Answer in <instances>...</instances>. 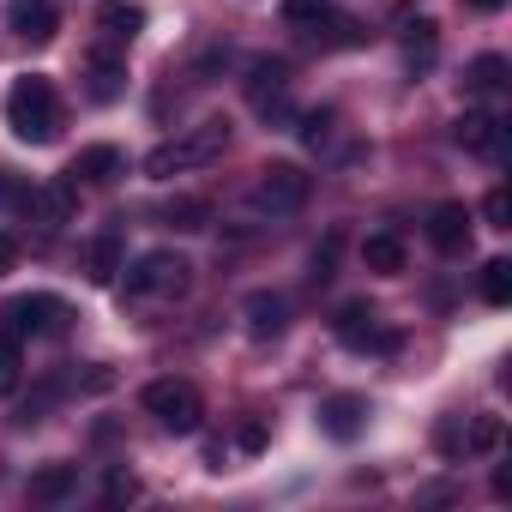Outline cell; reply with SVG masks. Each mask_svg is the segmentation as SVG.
<instances>
[{"label":"cell","instance_id":"19","mask_svg":"<svg viewBox=\"0 0 512 512\" xmlns=\"http://www.w3.org/2000/svg\"><path fill=\"white\" fill-rule=\"evenodd\" d=\"M362 266L380 272V278H398V272H404V235H392V229L368 235V241H362Z\"/></svg>","mask_w":512,"mask_h":512},{"label":"cell","instance_id":"2","mask_svg":"<svg viewBox=\"0 0 512 512\" xmlns=\"http://www.w3.org/2000/svg\"><path fill=\"white\" fill-rule=\"evenodd\" d=\"M223 145H229V121H205V127H193V133H181V139H163V145L145 157V175H151V181H169V175H181V169H205V163L223 157Z\"/></svg>","mask_w":512,"mask_h":512},{"label":"cell","instance_id":"31","mask_svg":"<svg viewBox=\"0 0 512 512\" xmlns=\"http://www.w3.org/2000/svg\"><path fill=\"white\" fill-rule=\"evenodd\" d=\"M338 247H344V235L332 229V235H326V247L314 253V284H326V278H332V260H338Z\"/></svg>","mask_w":512,"mask_h":512},{"label":"cell","instance_id":"12","mask_svg":"<svg viewBox=\"0 0 512 512\" xmlns=\"http://www.w3.org/2000/svg\"><path fill=\"white\" fill-rule=\"evenodd\" d=\"M368 416H374V410H368V398H362V392H332V398L320 404V428H326L338 446H350V440L368 428Z\"/></svg>","mask_w":512,"mask_h":512},{"label":"cell","instance_id":"4","mask_svg":"<svg viewBox=\"0 0 512 512\" xmlns=\"http://www.w3.org/2000/svg\"><path fill=\"white\" fill-rule=\"evenodd\" d=\"M187 284H193V266L181 260V253H169V247L139 253L133 272H127V296H133V302H139V296H187Z\"/></svg>","mask_w":512,"mask_h":512},{"label":"cell","instance_id":"25","mask_svg":"<svg viewBox=\"0 0 512 512\" xmlns=\"http://www.w3.org/2000/svg\"><path fill=\"white\" fill-rule=\"evenodd\" d=\"M19 374H25V344H19V332L0 326V398L19 392Z\"/></svg>","mask_w":512,"mask_h":512},{"label":"cell","instance_id":"29","mask_svg":"<svg viewBox=\"0 0 512 512\" xmlns=\"http://www.w3.org/2000/svg\"><path fill=\"white\" fill-rule=\"evenodd\" d=\"M482 217H488V229H512V193L494 187V193L482 199Z\"/></svg>","mask_w":512,"mask_h":512},{"label":"cell","instance_id":"8","mask_svg":"<svg viewBox=\"0 0 512 512\" xmlns=\"http://www.w3.org/2000/svg\"><path fill=\"white\" fill-rule=\"evenodd\" d=\"M25 211L37 229H67L79 217V181L61 175V181H43V187H25Z\"/></svg>","mask_w":512,"mask_h":512},{"label":"cell","instance_id":"33","mask_svg":"<svg viewBox=\"0 0 512 512\" xmlns=\"http://www.w3.org/2000/svg\"><path fill=\"white\" fill-rule=\"evenodd\" d=\"M266 440H272L266 422H241V428H235V446H241V452H266Z\"/></svg>","mask_w":512,"mask_h":512},{"label":"cell","instance_id":"23","mask_svg":"<svg viewBox=\"0 0 512 512\" xmlns=\"http://www.w3.org/2000/svg\"><path fill=\"white\" fill-rule=\"evenodd\" d=\"M500 440H506V422H500V416H470V428H464V452L494 458V452H500Z\"/></svg>","mask_w":512,"mask_h":512},{"label":"cell","instance_id":"18","mask_svg":"<svg viewBox=\"0 0 512 512\" xmlns=\"http://www.w3.org/2000/svg\"><path fill=\"white\" fill-rule=\"evenodd\" d=\"M73 488H79V464H43L25 494L43 500V506H61V500H73Z\"/></svg>","mask_w":512,"mask_h":512},{"label":"cell","instance_id":"11","mask_svg":"<svg viewBox=\"0 0 512 512\" xmlns=\"http://www.w3.org/2000/svg\"><path fill=\"white\" fill-rule=\"evenodd\" d=\"M241 326H247V338H284L290 332V302L278 296V290H253L247 302H241Z\"/></svg>","mask_w":512,"mask_h":512},{"label":"cell","instance_id":"20","mask_svg":"<svg viewBox=\"0 0 512 512\" xmlns=\"http://www.w3.org/2000/svg\"><path fill=\"white\" fill-rule=\"evenodd\" d=\"M404 31H410V37H404L410 73H428V67H434V49H440V25H434V19H410Z\"/></svg>","mask_w":512,"mask_h":512},{"label":"cell","instance_id":"27","mask_svg":"<svg viewBox=\"0 0 512 512\" xmlns=\"http://www.w3.org/2000/svg\"><path fill=\"white\" fill-rule=\"evenodd\" d=\"M482 302H488V308H506V302H512V266H506V260H488V266H482Z\"/></svg>","mask_w":512,"mask_h":512},{"label":"cell","instance_id":"28","mask_svg":"<svg viewBox=\"0 0 512 512\" xmlns=\"http://www.w3.org/2000/svg\"><path fill=\"white\" fill-rule=\"evenodd\" d=\"M332 127H338V115H332V109H308L296 133H302V145H308V151H320V145L332 139Z\"/></svg>","mask_w":512,"mask_h":512},{"label":"cell","instance_id":"7","mask_svg":"<svg viewBox=\"0 0 512 512\" xmlns=\"http://www.w3.org/2000/svg\"><path fill=\"white\" fill-rule=\"evenodd\" d=\"M332 332H338V344H350V350H380V356L398 350V332H380V308H374V302H344L338 320H332Z\"/></svg>","mask_w":512,"mask_h":512},{"label":"cell","instance_id":"24","mask_svg":"<svg viewBox=\"0 0 512 512\" xmlns=\"http://www.w3.org/2000/svg\"><path fill=\"white\" fill-rule=\"evenodd\" d=\"M506 55H476L470 67H464V91H500L506 85Z\"/></svg>","mask_w":512,"mask_h":512},{"label":"cell","instance_id":"21","mask_svg":"<svg viewBox=\"0 0 512 512\" xmlns=\"http://www.w3.org/2000/svg\"><path fill=\"white\" fill-rule=\"evenodd\" d=\"M121 260H127V253H121V235H115V229L97 235V241H91V284H115V278L127 272Z\"/></svg>","mask_w":512,"mask_h":512},{"label":"cell","instance_id":"22","mask_svg":"<svg viewBox=\"0 0 512 512\" xmlns=\"http://www.w3.org/2000/svg\"><path fill=\"white\" fill-rule=\"evenodd\" d=\"M163 223H169V229H181V235H199V229H211V205L181 193V199H169V205H163Z\"/></svg>","mask_w":512,"mask_h":512},{"label":"cell","instance_id":"9","mask_svg":"<svg viewBox=\"0 0 512 512\" xmlns=\"http://www.w3.org/2000/svg\"><path fill=\"white\" fill-rule=\"evenodd\" d=\"M452 139H458L464 151L488 157V163H506V121H500V115H488V109H464V115H458V127H452Z\"/></svg>","mask_w":512,"mask_h":512},{"label":"cell","instance_id":"30","mask_svg":"<svg viewBox=\"0 0 512 512\" xmlns=\"http://www.w3.org/2000/svg\"><path fill=\"white\" fill-rule=\"evenodd\" d=\"M103 500H109V506H121V500H139V476H133V470H109V482H103Z\"/></svg>","mask_w":512,"mask_h":512},{"label":"cell","instance_id":"26","mask_svg":"<svg viewBox=\"0 0 512 512\" xmlns=\"http://www.w3.org/2000/svg\"><path fill=\"white\" fill-rule=\"evenodd\" d=\"M278 13H284L290 31H320V25L332 19V0H284Z\"/></svg>","mask_w":512,"mask_h":512},{"label":"cell","instance_id":"15","mask_svg":"<svg viewBox=\"0 0 512 512\" xmlns=\"http://www.w3.org/2000/svg\"><path fill=\"white\" fill-rule=\"evenodd\" d=\"M428 241H434L440 253H464V247H470V211H464L458 199L434 205V211H428Z\"/></svg>","mask_w":512,"mask_h":512},{"label":"cell","instance_id":"13","mask_svg":"<svg viewBox=\"0 0 512 512\" xmlns=\"http://www.w3.org/2000/svg\"><path fill=\"white\" fill-rule=\"evenodd\" d=\"M85 91H91V103H115L127 91V61L115 55V43L85 55Z\"/></svg>","mask_w":512,"mask_h":512},{"label":"cell","instance_id":"14","mask_svg":"<svg viewBox=\"0 0 512 512\" xmlns=\"http://www.w3.org/2000/svg\"><path fill=\"white\" fill-rule=\"evenodd\" d=\"M7 25H13V37H25V43H55V31H61L55 0H13V7H7Z\"/></svg>","mask_w":512,"mask_h":512},{"label":"cell","instance_id":"6","mask_svg":"<svg viewBox=\"0 0 512 512\" xmlns=\"http://www.w3.org/2000/svg\"><path fill=\"white\" fill-rule=\"evenodd\" d=\"M0 320H7V332H19V338H61L73 326V308L61 296H19V302H7Z\"/></svg>","mask_w":512,"mask_h":512},{"label":"cell","instance_id":"5","mask_svg":"<svg viewBox=\"0 0 512 512\" xmlns=\"http://www.w3.org/2000/svg\"><path fill=\"white\" fill-rule=\"evenodd\" d=\"M308 193H314V175L302 169V163H266L260 169V181H253V205L260 211H296V205H308Z\"/></svg>","mask_w":512,"mask_h":512},{"label":"cell","instance_id":"34","mask_svg":"<svg viewBox=\"0 0 512 512\" xmlns=\"http://www.w3.org/2000/svg\"><path fill=\"white\" fill-rule=\"evenodd\" d=\"M0 205H25V181L13 169H0Z\"/></svg>","mask_w":512,"mask_h":512},{"label":"cell","instance_id":"35","mask_svg":"<svg viewBox=\"0 0 512 512\" xmlns=\"http://www.w3.org/2000/svg\"><path fill=\"white\" fill-rule=\"evenodd\" d=\"M13 266H19V235H13V229H0V278H7Z\"/></svg>","mask_w":512,"mask_h":512},{"label":"cell","instance_id":"10","mask_svg":"<svg viewBox=\"0 0 512 512\" xmlns=\"http://www.w3.org/2000/svg\"><path fill=\"white\" fill-rule=\"evenodd\" d=\"M247 103L260 115H284V103H290V61H253L247 67Z\"/></svg>","mask_w":512,"mask_h":512},{"label":"cell","instance_id":"1","mask_svg":"<svg viewBox=\"0 0 512 512\" xmlns=\"http://www.w3.org/2000/svg\"><path fill=\"white\" fill-rule=\"evenodd\" d=\"M7 127H13L25 145H55V139H61L67 109H61V91H55L49 73L13 79V91H7Z\"/></svg>","mask_w":512,"mask_h":512},{"label":"cell","instance_id":"36","mask_svg":"<svg viewBox=\"0 0 512 512\" xmlns=\"http://www.w3.org/2000/svg\"><path fill=\"white\" fill-rule=\"evenodd\" d=\"M464 7H470V13H500L506 0H464Z\"/></svg>","mask_w":512,"mask_h":512},{"label":"cell","instance_id":"17","mask_svg":"<svg viewBox=\"0 0 512 512\" xmlns=\"http://www.w3.org/2000/svg\"><path fill=\"white\" fill-rule=\"evenodd\" d=\"M121 163H127V157H121L115 145H85L67 175H73V181H91V187H109V181L121 175Z\"/></svg>","mask_w":512,"mask_h":512},{"label":"cell","instance_id":"32","mask_svg":"<svg viewBox=\"0 0 512 512\" xmlns=\"http://www.w3.org/2000/svg\"><path fill=\"white\" fill-rule=\"evenodd\" d=\"M434 440H440V452H446V458H464V422H458V416H452V422H440V434H434Z\"/></svg>","mask_w":512,"mask_h":512},{"label":"cell","instance_id":"3","mask_svg":"<svg viewBox=\"0 0 512 512\" xmlns=\"http://www.w3.org/2000/svg\"><path fill=\"white\" fill-rule=\"evenodd\" d=\"M139 404H145V416H157L169 434H199V422H205V398H199V386L193 380H151L145 392H139Z\"/></svg>","mask_w":512,"mask_h":512},{"label":"cell","instance_id":"16","mask_svg":"<svg viewBox=\"0 0 512 512\" xmlns=\"http://www.w3.org/2000/svg\"><path fill=\"white\" fill-rule=\"evenodd\" d=\"M97 31L109 43H133L145 31V0H97Z\"/></svg>","mask_w":512,"mask_h":512}]
</instances>
